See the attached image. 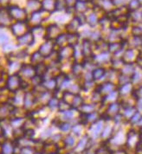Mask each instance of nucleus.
<instances>
[{
	"label": "nucleus",
	"mask_w": 142,
	"mask_h": 154,
	"mask_svg": "<svg viewBox=\"0 0 142 154\" xmlns=\"http://www.w3.org/2000/svg\"><path fill=\"white\" fill-rule=\"evenodd\" d=\"M7 10L13 21H28L29 13L25 7H21L16 4H10Z\"/></svg>",
	"instance_id": "obj_1"
},
{
	"label": "nucleus",
	"mask_w": 142,
	"mask_h": 154,
	"mask_svg": "<svg viewBox=\"0 0 142 154\" xmlns=\"http://www.w3.org/2000/svg\"><path fill=\"white\" fill-rule=\"evenodd\" d=\"M51 14L46 12L43 10H40L38 11H36L33 13H30L28 17V23L30 27H34V26H39L42 25L43 22L46 21L47 19H49Z\"/></svg>",
	"instance_id": "obj_2"
},
{
	"label": "nucleus",
	"mask_w": 142,
	"mask_h": 154,
	"mask_svg": "<svg viewBox=\"0 0 142 154\" xmlns=\"http://www.w3.org/2000/svg\"><path fill=\"white\" fill-rule=\"evenodd\" d=\"M105 120L100 118V119H98L97 121L94 122L93 124L89 125L88 126V129H87V134L89 136V138L91 140H97L98 138L100 137V133L102 132V129L104 127V124H105Z\"/></svg>",
	"instance_id": "obj_3"
},
{
	"label": "nucleus",
	"mask_w": 142,
	"mask_h": 154,
	"mask_svg": "<svg viewBox=\"0 0 142 154\" xmlns=\"http://www.w3.org/2000/svg\"><path fill=\"white\" fill-rule=\"evenodd\" d=\"M113 56L108 51H100L95 52L92 56V61L95 66H102L106 68V65L110 66V63L112 61Z\"/></svg>",
	"instance_id": "obj_4"
},
{
	"label": "nucleus",
	"mask_w": 142,
	"mask_h": 154,
	"mask_svg": "<svg viewBox=\"0 0 142 154\" xmlns=\"http://www.w3.org/2000/svg\"><path fill=\"white\" fill-rule=\"evenodd\" d=\"M22 77L18 74L9 75L5 81V88L11 93H16L22 88Z\"/></svg>",
	"instance_id": "obj_5"
},
{
	"label": "nucleus",
	"mask_w": 142,
	"mask_h": 154,
	"mask_svg": "<svg viewBox=\"0 0 142 154\" xmlns=\"http://www.w3.org/2000/svg\"><path fill=\"white\" fill-rule=\"evenodd\" d=\"M9 29L12 35L17 38L27 33L30 29V26L29 25L28 21H14Z\"/></svg>",
	"instance_id": "obj_6"
},
{
	"label": "nucleus",
	"mask_w": 142,
	"mask_h": 154,
	"mask_svg": "<svg viewBox=\"0 0 142 154\" xmlns=\"http://www.w3.org/2000/svg\"><path fill=\"white\" fill-rule=\"evenodd\" d=\"M64 32V29L62 28V25L57 23H51L45 27V35L44 40H56L58 35Z\"/></svg>",
	"instance_id": "obj_7"
},
{
	"label": "nucleus",
	"mask_w": 142,
	"mask_h": 154,
	"mask_svg": "<svg viewBox=\"0 0 142 154\" xmlns=\"http://www.w3.org/2000/svg\"><path fill=\"white\" fill-rule=\"evenodd\" d=\"M56 43L54 40H44V42L39 46L38 51L43 55L44 58L49 57L54 52H56L57 49H56Z\"/></svg>",
	"instance_id": "obj_8"
},
{
	"label": "nucleus",
	"mask_w": 142,
	"mask_h": 154,
	"mask_svg": "<svg viewBox=\"0 0 142 154\" xmlns=\"http://www.w3.org/2000/svg\"><path fill=\"white\" fill-rule=\"evenodd\" d=\"M17 45L19 46H25V47H30L36 42L35 36L33 35L32 32L29 30L27 33L23 34L21 36H18L16 38Z\"/></svg>",
	"instance_id": "obj_9"
},
{
	"label": "nucleus",
	"mask_w": 142,
	"mask_h": 154,
	"mask_svg": "<svg viewBox=\"0 0 142 154\" xmlns=\"http://www.w3.org/2000/svg\"><path fill=\"white\" fill-rule=\"evenodd\" d=\"M13 22L9 14L7 6H0V29L10 28Z\"/></svg>",
	"instance_id": "obj_10"
},
{
	"label": "nucleus",
	"mask_w": 142,
	"mask_h": 154,
	"mask_svg": "<svg viewBox=\"0 0 142 154\" xmlns=\"http://www.w3.org/2000/svg\"><path fill=\"white\" fill-rule=\"evenodd\" d=\"M90 1L76 0L74 5V10H75L76 14H87L88 12H89L92 10V5Z\"/></svg>",
	"instance_id": "obj_11"
},
{
	"label": "nucleus",
	"mask_w": 142,
	"mask_h": 154,
	"mask_svg": "<svg viewBox=\"0 0 142 154\" xmlns=\"http://www.w3.org/2000/svg\"><path fill=\"white\" fill-rule=\"evenodd\" d=\"M103 15H100L96 11L91 10L89 12L86 14V25L89 28L95 29L98 27L100 17Z\"/></svg>",
	"instance_id": "obj_12"
},
{
	"label": "nucleus",
	"mask_w": 142,
	"mask_h": 154,
	"mask_svg": "<svg viewBox=\"0 0 142 154\" xmlns=\"http://www.w3.org/2000/svg\"><path fill=\"white\" fill-rule=\"evenodd\" d=\"M18 75L22 77V78H25V79H29L31 80L34 76L36 75V67L34 65L30 64H23L22 68Z\"/></svg>",
	"instance_id": "obj_13"
},
{
	"label": "nucleus",
	"mask_w": 142,
	"mask_h": 154,
	"mask_svg": "<svg viewBox=\"0 0 142 154\" xmlns=\"http://www.w3.org/2000/svg\"><path fill=\"white\" fill-rule=\"evenodd\" d=\"M107 68L102 66H95L92 70L93 80L96 83H100L105 82L106 80V73Z\"/></svg>",
	"instance_id": "obj_14"
},
{
	"label": "nucleus",
	"mask_w": 142,
	"mask_h": 154,
	"mask_svg": "<svg viewBox=\"0 0 142 154\" xmlns=\"http://www.w3.org/2000/svg\"><path fill=\"white\" fill-rule=\"evenodd\" d=\"M117 88H118L117 84H115L114 82H108V81L100 82V83H97V86H96V89L103 96H105L107 94L111 93L115 89H117Z\"/></svg>",
	"instance_id": "obj_15"
},
{
	"label": "nucleus",
	"mask_w": 142,
	"mask_h": 154,
	"mask_svg": "<svg viewBox=\"0 0 142 154\" xmlns=\"http://www.w3.org/2000/svg\"><path fill=\"white\" fill-rule=\"evenodd\" d=\"M138 56H139L138 49H133V48H127L123 53L121 59L125 63H135Z\"/></svg>",
	"instance_id": "obj_16"
},
{
	"label": "nucleus",
	"mask_w": 142,
	"mask_h": 154,
	"mask_svg": "<svg viewBox=\"0 0 142 154\" xmlns=\"http://www.w3.org/2000/svg\"><path fill=\"white\" fill-rule=\"evenodd\" d=\"M134 89V86L132 84L131 82H128V83L121 85V86H118L117 90H118L119 95H120V99L131 96Z\"/></svg>",
	"instance_id": "obj_17"
},
{
	"label": "nucleus",
	"mask_w": 142,
	"mask_h": 154,
	"mask_svg": "<svg viewBox=\"0 0 142 154\" xmlns=\"http://www.w3.org/2000/svg\"><path fill=\"white\" fill-rule=\"evenodd\" d=\"M99 106H100L94 104V103L90 102V101L89 102L85 101L78 109V112L80 114L86 115V114H88V113H91V112H94V111L99 110Z\"/></svg>",
	"instance_id": "obj_18"
},
{
	"label": "nucleus",
	"mask_w": 142,
	"mask_h": 154,
	"mask_svg": "<svg viewBox=\"0 0 142 154\" xmlns=\"http://www.w3.org/2000/svg\"><path fill=\"white\" fill-rule=\"evenodd\" d=\"M25 9L28 11L29 15L36 11H38L42 9V1L41 0H26Z\"/></svg>",
	"instance_id": "obj_19"
},
{
	"label": "nucleus",
	"mask_w": 142,
	"mask_h": 154,
	"mask_svg": "<svg viewBox=\"0 0 142 154\" xmlns=\"http://www.w3.org/2000/svg\"><path fill=\"white\" fill-rule=\"evenodd\" d=\"M42 1V10L46 12L53 14L56 12L57 0H41Z\"/></svg>",
	"instance_id": "obj_20"
},
{
	"label": "nucleus",
	"mask_w": 142,
	"mask_h": 154,
	"mask_svg": "<svg viewBox=\"0 0 142 154\" xmlns=\"http://www.w3.org/2000/svg\"><path fill=\"white\" fill-rule=\"evenodd\" d=\"M86 101L85 97L82 94H75L73 100H72V103L71 106L74 109H76L78 110L79 108L81 107V106L82 105L84 102Z\"/></svg>",
	"instance_id": "obj_21"
},
{
	"label": "nucleus",
	"mask_w": 142,
	"mask_h": 154,
	"mask_svg": "<svg viewBox=\"0 0 142 154\" xmlns=\"http://www.w3.org/2000/svg\"><path fill=\"white\" fill-rule=\"evenodd\" d=\"M87 127L85 125H83L82 123H81L80 121L76 122L75 124H73L72 126V129H71V133H73L76 137H79V136H82L84 132V128Z\"/></svg>",
	"instance_id": "obj_22"
},
{
	"label": "nucleus",
	"mask_w": 142,
	"mask_h": 154,
	"mask_svg": "<svg viewBox=\"0 0 142 154\" xmlns=\"http://www.w3.org/2000/svg\"><path fill=\"white\" fill-rule=\"evenodd\" d=\"M15 146L13 143L10 142V141H5L2 145H1V153L3 154H14Z\"/></svg>",
	"instance_id": "obj_23"
},
{
	"label": "nucleus",
	"mask_w": 142,
	"mask_h": 154,
	"mask_svg": "<svg viewBox=\"0 0 142 154\" xmlns=\"http://www.w3.org/2000/svg\"><path fill=\"white\" fill-rule=\"evenodd\" d=\"M63 142L64 144V146L71 148L73 150L74 146H76V136L73 133H69L66 135V137L63 140Z\"/></svg>",
	"instance_id": "obj_24"
},
{
	"label": "nucleus",
	"mask_w": 142,
	"mask_h": 154,
	"mask_svg": "<svg viewBox=\"0 0 142 154\" xmlns=\"http://www.w3.org/2000/svg\"><path fill=\"white\" fill-rule=\"evenodd\" d=\"M45 58L43 57V55L38 51V50H36L35 51L31 56H30V63L32 65H34V66H36V65H38V64H40V63H43V60H44Z\"/></svg>",
	"instance_id": "obj_25"
},
{
	"label": "nucleus",
	"mask_w": 142,
	"mask_h": 154,
	"mask_svg": "<svg viewBox=\"0 0 142 154\" xmlns=\"http://www.w3.org/2000/svg\"><path fill=\"white\" fill-rule=\"evenodd\" d=\"M127 7H128L129 12H133V11H140V9L142 8V6L139 0H129L128 5H127Z\"/></svg>",
	"instance_id": "obj_26"
},
{
	"label": "nucleus",
	"mask_w": 142,
	"mask_h": 154,
	"mask_svg": "<svg viewBox=\"0 0 142 154\" xmlns=\"http://www.w3.org/2000/svg\"><path fill=\"white\" fill-rule=\"evenodd\" d=\"M60 99L57 97V96H55L54 94H53V96L50 99V100L48 101V103H47V106H48V108L50 109V110H55V109H58V106H59V103H60Z\"/></svg>",
	"instance_id": "obj_27"
},
{
	"label": "nucleus",
	"mask_w": 142,
	"mask_h": 154,
	"mask_svg": "<svg viewBox=\"0 0 142 154\" xmlns=\"http://www.w3.org/2000/svg\"><path fill=\"white\" fill-rule=\"evenodd\" d=\"M72 126H73V124L71 122H69V121H61L59 126H58V128L63 133H69V132H71Z\"/></svg>",
	"instance_id": "obj_28"
},
{
	"label": "nucleus",
	"mask_w": 142,
	"mask_h": 154,
	"mask_svg": "<svg viewBox=\"0 0 142 154\" xmlns=\"http://www.w3.org/2000/svg\"><path fill=\"white\" fill-rule=\"evenodd\" d=\"M131 36L142 37V23L134 24L131 28Z\"/></svg>",
	"instance_id": "obj_29"
},
{
	"label": "nucleus",
	"mask_w": 142,
	"mask_h": 154,
	"mask_svg": "<svg viewBox=\"0 0 142 154\" xmlns=\"http://www.w3.org/2000/svg\"><path fill=\"white\" fill-rule=\"evenodd\" d=\"M1 29H0V44L3 46V45H5V44L11 42V38L8 35L7 33H5V31H3Z\"/></svg>",
	"instance_id": "obj_30"
},
{
	"label": "nucleus",
	"mask_w": 142,
	"mask_h": 154,
	"mask_svg": "<svg viewBox=\"0 0 142 154\" xmlns=\"http://www.w3.org/2000/svg\"><path fill=\"white\" fill-rule=\"evenodd\" d=\"M142 118L141 113L140 110H137L136 112L134 113V115L129 119V122H131L132 124H138L140 122V120Z\"/></svg>",
	"instance_id": "obj_31"
},
{
	"label": "nucleus",
	"mask_w": 142,
	"mask_h": 154,
	"mask_svg": "<svg viewBox=\"0 0 142 154\" xmlns=\"http://www.w3.org/2000/svg\"><path fill=\"white\" fill-rule=\"evenodd\" d=\"M139 1H140V3L141 4V6H142V0H139Z\"/></svg>",
	"instance_id": "obj_32"
},
{
	"label": "nucleus",
	"mask_w": 142,
	"mask_h": 154,
	"mask_svg": "<svg viewBox=\"0 0 142 154\" xmlns=\"http://www.w3.org/2000/svg\"><path fill=\"white\" fill-rule=\"evenodd\" d=\"M80 1H90V0H80Z\"/></svg>",
	"instance_id": "obj_33"
},
{
	"label": "nucleus",
	"mask_w": 142,
	"mask_h": 154,
	"mask_svg": "<svg viewBox=\"0 0 142 154\" xmlns=\"http://www.w3.org/2000/svg\"><path fill=\"white\" fill-rule=\"evenodd\" d=\"M140 14H141V17H142V10L140 11Z\"/></svg>",
	"instance_id": "obj_34"
}]
</instances>
